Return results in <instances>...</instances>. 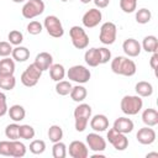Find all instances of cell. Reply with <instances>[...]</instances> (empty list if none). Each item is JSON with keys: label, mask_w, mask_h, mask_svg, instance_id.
<instances>
[{"label": "cell", "mask_w": 158, "mask_h": 158, "mask_svg": "<svg viewBox=\"0 0 158 158\" xmlns=\"http://www.w3.org/2000/svg\"><path fill=\"white\" fill-rule=\"evenodd\" d=\"M142 106H143V101L138 95H125L121 99V104H120L121 111L128 116L137 115L142 110Z\"/></svg>", "instance_id": "cell-2"}, {"label": "cell", "mask_w": 158, "mask_h": 158, "mask_svg": "<svg viewBox=\"0 0 158 158\" xmlns=\"http://www.w3.org/2000/svg\"><path fill=\"white\" fill-rule=\"evenodd\" d=\"M93 1H94L95 6L99 9H104V7L109 6V4H110V0H93Z\"/></svg>", "instance_id": "cell-45"}, {"label": "cell", "mask_w": 158, "mask_h": 158, "mask_svg": "<svg viewBox=\"0 0 158 158\" xmlns=\"http://www.w3.org/2000/svg\"><path fill=\"white\" fill-rule=\"evenodd\" d=\"M99 49V56H100V64H105L111 59V52L110 49L105 48V47H100Z\"/></svg>", "instance_id": "cell-41"}, {"label": "cell", "mask_w": 158, "mask_h": 158, "mask_svg": "<svg viewBox=\"0 0 158 158\" xmlns=\"http://www.w3.org/2000/svg\"><path fill=\"white\" fill-rule=\"evenodd\" d=\"M107 139L117 151H125L128 147V138L126 135L117 132L115 128H110L107 131Z\"/></svg>", "instance_id": "cell-10"}, {"label": "cell", "mask_w": 158, "mask_h": 158, "mask_svg": "<svg viewBox=\"0 0 158 158\" xmlns=\"http://www.w3.org/2000/svg\"><path fill=\"white\" fill-rule=\"evenodd\" d=\"M11 56H12V59H15L16 62H26L30 58V49L20 44L12 48Z\"/></svg>", "instance_id": "cell-22"}, {"label": "cell", "mask_w": 158, "mask_h": 158, "mask_svg": "<svg viewBox=\"0 0 158 158\" xmlns=\"http://www.w3.org/2000/svg\"><path fill=\"white\" fill-rule=\"evenodd\" d=\"M86 144L93 152H102L106 149V141L96 132H91L86 136Z\"/></svg>", "instance_id": "cell-12"}, {"label": "cell", "mask_w": 158, "mask_h": 158, "mask_svg": "<svg viewBox=\"0 0 158 158\" xmlns=\"http://www.w3.org/2000/svg\"><path fill=\"white\" fill-rule=\"evenodd\" d=\"M80 1H81L83 4H89V2L91 1V0H80Z\"/></svg>", "instance_id": "cell-47"}, {"label": "cell", "mask_w": 158, "mask_h": 158, "mask_svg": "<svg viewBox=\"0 0 158 158\" xmlns=\"http://www.w3.org/2000/svg\"><path fill=\"white\" fill-rule=\"evenodd\" d=\"M7 102H6V95L4 93L0 91V117L4 116L5 114H7Z\"/></svg>", "instance_id": "cell-42"}, {"label": "cell", "mask_w": 158, "mask_h": 158, "mask_svg": "<svg viewBox=\"0 0 158 158\" xmlns=\"http://www.w3.org/2000/svg\"><path fill=\"white\" fill-rule=\"evenodd\" d=\"M16 85V79L12 75H1L0 74V89L2 90H12Z\"/></svg>", "instance_id": "cell-30"}, {"label": "cell", "mask_w": 158, "mask_h": 158, "mask_svg": "<svg viewBox=\"0 0 158 158\" xmlns=\"http://www.w3.org/2000/svg\"><path fill=\"white\" fill-rule=\"evenodd\" d=\"M90 127L95 132H104L109 127V118L105 115H102V114H98V115H95V116L91 117V120H90Z\"/></svg>", "instance_id": "cell-17"}, {"label": "cell", "mask_w": 158, "mask_h": 158, "mask_svg": "<svg viewBox=\"0 0 158 158\" xmlns=\"http://www.w3.org/2000/svg\"><path fill=\"white\" fill-rule=\"evenodd\" d=\"M63 137V130L60 126L58 125H52L49 128H48V138L51 142L56 143V142H59Z\"/></svg>", "instance_id": "cell-29"}, {"label": "cell", "mask_w": 158, "mask_h": 158, "mask_svg": "<svg viewBox=\"0 0 158 158\" xmlns=\"http://www.w3.org/2000/svg\"><path fill=\"white\" fill-rule=\"evenodd\" d=\"M44 11V2L43 0H27L26 4L22 6V16L25 19H35L43 14Z\"/></svg>", "instance_id": "cell-7"}, {"label": "cell", "mask_w": 158, "mask_h": 158, "mask_svg": "<svg viewBox=\"0 0 158 158\" xmlns=\"http://www.w3.org/2000/svg\"><path fill=\"white\" fill-rule=\"evenodd\" d=\"M33 63H35V65L38 69H41L42 72H44V70H48L49 67L53 64V57L48 52H41V53H38L36 56Z\"/></svg>", "instance_id": "cell-16"}, {"label": "cell", "mask_w": 158, "mask_h": 158, "mask_svg": "<svg viewBox=\"0 0 158 158\" xmlns=\"http://www.w3.org/2000/svg\"><path fill=\"white\" fill-rule=\"evenodd\" d=\"M91 117V106L89 104H79L74 109V120H75V130L78 132H83Z\"/></svg>", "instance_id": "cell-3"}, {"label": "cell", "mask_w": 158, "mask_h": 158, "mask_svg": "<svg viewBox=\"0 0 158 158\" xmlns=\"http://www.w3.org/2000/svg\"><path fill=\"white\" fill-rule=\"evenodd\" d=\"M0 154L10 157V141H0Z\"/></svg>", "instance_id": "cell-43"}, {"label": "cell", "mask_w": 158, "mask_h": 158, "mask_svg": "<svg viewBox=\"0 0 158 158\" xmlns=\"http://www.w3.org/2000/svg\"><path fill=\"white\" fill-rule=\"evenodd\" d=\"M15 73V62L9 57H4L0 60V74L1 75H12Z\"/></svg>", "instance_id": "cell-25"}, {"label": "cell", "mask_w": 158, "mask_h": 158, "mask_svg": "<svg viewBox=\"0 0 158 158\" xmlns=\"http://www.w3.org/2000/svg\"><path fill=\"white\" fill-rule=\"evenodd\" d=\"M156 137H157L156 131L153 128H151L149 126L139 128L136 135V138L141 144H152L156 141Z\"/></svg>", "instance_id": "cell-14"}, {"label": "cell", "mask_w": 158, "mask_h": 158, "mask_svg": "<svg viewBox=\"0 0 158 158\" xmlns=\"http://www.w3.org/2000/svg\"><path fill=\"white\" fill-rule=\"evenodd\" d=\"M43 26H44L47 33L53 38H59V37H62L64 35L63 25H62L60 20L54 15L46 16V19L43 21Z\"/></svg>", "instance_id": "cell-4"}, {"label": "cell", "mask_w": 158, "mask_h": 158, "mask_svg": "<svg viewBox=\"0 0 158 158\" xmlns=\"http://www.w3.org/2000/svg\"><path fill=\"white\" fill-rule=\"evenodd\" d=\"M146 52L148 53H156L157 52V37L153 36V35H149V36H146L142 41V46H141Z\"/></svg>", "instance_id": "cell-27"}, {"label": "cell", "mask_w": 158, "mask_h": 158, "mask_svg": "<svg viewBox=\"0 0 158 158\" xmlns=\"http://www.w3.org/2000/svg\"><path fill=\"white\" fill-rule=\"evenodd\" d=\"M35 128L30 125H20V130H19V135L20 138L22 139H32L35 137Z\"/></svg>", "instance_id": "cell-35"}, {"label": "cell", "mask_w": 158, "mask_h": 158, "mask_svg": "<svg viewBox=\"0 0 158 158\" xmlns=\"http://www.w3.org/2000/svg\"><path fill=\"white\" fill-rule=\"evenodd\" d=\"M69 156L72 158H86L89 156L88 147L81 141H73L69 144Z\"/></svg>", "instance_id": "cell-13"}, {"label": "cell", "mask_w": 158, "mask_h": 158, "mask_svg": "<svg viewBox=\"0 0 158 158\" xmlns=\"http://www.w3.org/2000/svg\"><path fill=\"white\" fill-rule=\"evenodd\" d=\"M142 121L146 126L153 127L158 125V112L156 109H146L142 112Z\"/></svg>", "instance_id": "cell-19"}, {"label": "cell", "mask_w": 158, "mask_h": 158, "mask_svg": "<svg viewBox=\"0 0 158 158\" xmlns=\"http://www.w3.org/2000/svg\"><path fill=\"white\" fill-rule=\"evenodd\" d=\"M122 49H123L126 56H128V57H137V56H139L142 47H141V44H139V42L137 40L127 38L122 43Z\"/></svg>", "instance_id": "cell-15"}, {"label": "cell", "mask_w": 158, "mask_h": 158, "mask_svg": "<svg viewBox=\"0 0 158 158\" xmlns=\"http://www.w3.org/2000/svg\"><path fill=\"white\" fill-rule=\"evenodd\" d=\"M111 70L118 75L132 77L136 74L137 67L132 59H128L127 57L117 56L111 60Z\"/></svg>", "instance_id": "cell-1"}, {"label": "cell", "mask_w": 158, "mask_h": 158, "mask_svg": "<svg viewBox=\"0 0 158 158\" xmlns=\"http://www.w3.org/2000/svg\"><path fill=\"white\" fill-rule=\"evenodd\" d=\"M101 20H102L101 11L99 9H96V7H93V9H89L83 15L81 22L86 28H93V27H96L101 22Z\"/></svg>", "instance_id": "cell-11"}, {"label": "cell", "mask_w": 158, "mask_h": 158, "mask_svg": "<svg viewBox=\"0 0 158 158\" xmlns=\"http://www.w3.org/2000/svg\"><path fill=\"white\" fill-rule=\"evenodd\" d=\"M84 60L89 67H98L100 64V56L98 48H90L84 54Z\"/></svg>", "instance_id": "cell-21"}, {"label": "cell", "mask_w": 158, "mask_h": 158, "mask_svg": "<svg viewBox=\"0 0 158 158\" xmlns=\"http://www.w3.org/2000/svg\"><path fill=\"white\" fill-rule=\"evenodd\" d=\"M69 94H70V98H72L73 101L81 102V101H84V99L86 98L88 91H86V89H85L83 85H75V86L72 88V90H70Z\"/></svg>", "instance_id": "cell-28"}, {"label": "cell", "mask_w": 158, "mask_h": 158, "mask_svg": "<svg viewBox=\"0 0 158 158\" xmlns=\"http://www.w3.org/2000/svg\"><path fill=\"white\" fill-rule=\"evenodd\" d=\"M26 154V146L19 139L10 141V157L21 158Z\"/></svg>", "instance_id": "cell-20"}, {"label": "cell", "mask_w": 158, "mask_h": 158, "mask_svg": "<svg viewBox=\"0 0 158 158\" xmlns=\"http://www.w3.org/2000/svg\"><path fill=\"white\" fill-rule=\"evenodd\" d=\"M151 19H152V12L146 7H142L136 12V21L141 25L148 23L151 21Z\"/></svg>", "instance_id": "cell-31"}, {"label": "cell", "mask_w": 158, "mask_h": 158, "mask_svg": "<svg viewBox=\"0 0 158 158\" xmlns=\"http://www.w3.org/2000/svg\"><path fill=\"white\" fill-rule=\"evenodd\" d=\"M7 114H9L10 118H11L12 121H15V122H20V121H22V120L25 118V116H26V111H25V109H23L21 105H17V104L10 106V109L7 110Z\"/></svg>", "instance_id": "cell-24"}, {"label": "cell", "mask_w": 158, "mask_h": 158, "mask_svg": "<svg viewBox=\"0 0 158 158\" xmlns=\"http://www.w3.org/2000/svg\"><path fill=\"white\" fill-rule=\"evenodd\" d=\"M30 152L33 154H42L46 151V143L42 139H33L30 143Z\"/></svg>", "instance_id": "cell-36"}, {"label": "cell", "mask_w": 158, "mask_h": 158, "mask_svg": "<svg viewBox=\"0 0 158 158\" xmlns=\"http://www.w3.org/2000/svg\"><path fill=\"white\" fill-rule=\"evenodd\" d=\"M49 75L52 78V80L54 81H59V80H63L64 77H65V69L62 64L57 63V64H52L49 67Z\"/></svg>", "instance_id": "cell-26"}, {"label": "cell", "mask_w": 158, "mask_h": 158, "mask_svg": "<svg viewBox=\"0 0 158 158\" xmlns=\"http://www.w3.org/2000/svg\"><path fill=\"white\" fill-rule=\"evenodd\" d=\"M67 77L72 81H75V83H79V84H85V83L89 81V79L91 77V73L86 67L77 64V65H73L68 69Z\"/></svg>", "instance_id": "cell-6"}, {"label": "cell", "mask_w": 158, "mask_h": 158, "mask_svg": "<svg viewBox=\"0 0 158 158\" xmlns=\"http://www.w3.org/2000/svg\"><path fill=\"white\" fill-rule=\"evenodd\" d=\"M149 65L153 70L157 69V65H158V53H153V56L151 57V60H149Z\"/></svg>", "instance_id": "cell-44"}, {"label": "cell", "mask_w": 158, "mask_h": 158, "mask_svg": "<svg viewBox=\"0 0 158 158\" xmlns=\"http://www.w3.org/2000/svg\"><path fill=\"white\" fill-rule=\"evenodd\" d=\"M72 88L73 86H72L70 81H67V80H59L56 84V91H57L58 95H62V96L68 95L70 93Z\"/></svg>", "instance_id": "cell-33"}, {"label": "cell", "mask_w": 158, "mask_h": 158, "mask_svg": "<svg viewBox=\"0 0 158 158\" xmlns=\"http://www.w3.org/2000/svg\"><path fill=\"white\" fill-rule=\"evenodd\" d=\"M41 75H42V70L38 69V68L35 65V63H32V64H30V65L25 69V72L21 74V83H22L25 86H27V88L35 86V85L38 83Z\"/></svg>", "instance_id": "cell-9"}, {"label": "cell", "mask_w": 158, "mask_h": 158, "mask_svg": "<svg viewBox=\"0 0 158 158\" xmlns=\"http://www.w3.org/2000/svg\"><path fill=\"white\" fill-rule=\"evenodd\" d=\"M42 30H43V26H42V23L40 22V21H31L28 25H27V32L30 33V35H33V36H36V35H40L41 32H42Z\"/></svg>", "instance_id": "cell-39"}, {"label": "cell", "mask_w": 158, "mask_h": 158, "mask_svg": "<svg viewBox=\"0 0 158 158\" xmlns=\"http://www.w3.org/2000/svg\"><path fill=\"white\" fill-rule=\"evenodd\" d=\"M116 36H117V27L114 22L107 21V22H104L101 25L100 35H99V40L101 43L112 44L116 41Z\"/></svg>", "instance_id": "cell-8"}, {"label": "cell", "mask_w": 158, "mask_h": 158, "mask_svg": "<svg viewBox=\"0 0 158 158\" xmlns=\"http://www.w3.org/2000/svg\"><path fill=\"white\" fill-rule=\"evenodd\" d=\"M12 52V47H11V43L10 42H6V41H1L0 42V57H9Z\"/></svg>", "instance_id": "cell-40"}, {"label": "cell", "mask_w": 158, "mask_h": 158, "mask_svg": "<svg viewBox=\"0 0 158 158\" xmlns=\"http://www.w3.org/2000/svg\"><path fill=\"white\" fill-rule=\"evenodd\" d=\"M52 154L54 158H65L67 156V146L63 142H56L52 147Z\"/></svg>", "instance_id": "cell-34"}, {"label": "cell", "mask_w": 158, "mask_h": 158, "mask_svg": "<svg viewBox=\"0 0 158 158\" xmlns=\"http://www.w3.org/2000/svg\"><path fill=\"white\" fill-rule=\"evenodd\" d=\"M7 38H9V42L14 46H20L23 41V35L22 32H20L19 30H12L9 32L7 35Z\"/></svg>", "instance_id": "cell-37"}, {"label": "cell", "mask_w": 158, "mask_h": 158, "mask_svg": "<svg viewBox=\"0 0 158 158\" xmlns=\"http://www.w3.org/2000/svg\"><path fill=\"white\" fill-rule=\"evenodd\" d=\"M133 126L135 125H133V121L131 118H128V117H118V118L115 120L112 128H115L117 132H121V133L126 135V133L132 132Z\"/></svg>", "instance_id": "cell-18"}, {"label": "cell", "mask_w": 158, "mask_h": 158, "mask_svg": "<svg viewBox=\"0 0 158 158\" xmlns=\"http://www.w3.org/2000/svg\"><path fill=\"white\" fill-rule=\"evenodd\" d=\"M60 1H63V2H65V1H68V0H60Z\"/></svg>", "instance_id": "cell-49"}, {"label": "cell", "mask_w": 158, "mask_h": 158, "mask_svg": "<svg viewBox=\"0 0 158 158\" xmlns=\"http://www.w3.org/2000/svg\"><path fill=\"white\" fill-rule=\"evenodd\" d=\"M69 36L72 40L73 46L77 49H84L89 46V36L86 35L85 30L80 26H73L69 30Z\"/></svg>", "instance_id": "cell-5"}, {"label": "cell", "mask_w": 158, "mask_h": 158, "mask_svg": "<svg viewBox=\"0 0 158 158\" xmlns=\"http://www.w3.org/2000/svg\"><path fill=\"white\" fill-rule=\"evenodd\" d=\"M147 157H158V153H156V152L154 153H148Z\"/></svg>", "instance_id": "cell-46"}, {"label": "cell", "mask_w": 158, "mask_h": 158, "mask_svg": "<svg viewBox=\"0 0 158 158\" xmlns=\"http://www.w3.org/2000/svg\"><path fill=\"white\" fill-rule=\"evenodd\" d=\"M120 7L123 12L131 14L136 10L137 7V1L136 0H120Z\"/></svg>", "instance_id": "cell-38"}, {"label": "cell", "mask_w": 158, "mask_h": 158, "mask_svg": "<svg viewBox=\"0 0 158 158\" xmlns=\"http://www.w3.org/2000/svg\"><path fill=\"white\" fill-rule=\"evenodd\" d=\"M136 1H137V0H136Z\"/></svg>", "instance_id": "cell-50"}, {"label": "cell", "mask_w": 158, "mask_h": 158, "mask_svg": "<svg viewBox=\"0 0 158 158\" xmlns=\"http://www.w3.org/2000/svg\"><path fill=\"white\" fill-rule=\"evenodd\" d=\"M19 130H20V125H17L16 122H15V123H10V125H7L6 128H5V136H6L10 141L19 139V138H20Z\"/></svg>", "instance_id": "cell-32"}, {"label": "cell", "mask_w": 158, "mask_h": 158, "mask_svg": "<svg viewBox=\"0 0 158 158\" xmlns=\"http://www.w3.org/2000/svg\"><path fill=\"white\" fill-rule=\"evenodd\" d=\"M135 90L137 93L138 96L141 98H147V96H151L153 94V86L151 83L148 81H144V80H141L136 84L135 86Z\"/></svg>", "instance_id": "cell-23"}, {"label": "cell", "mask_w": 158, "mask_h": 158, "mask_svg": "<svg viewBox=\"0 0 158 158\" xmlns=\"http://www.w3.org/2000/svg\"><path fill=\"white\" fill-rule=\"evenodd\" d=\"M14 2H16V4H20V2H23L25 0H12Z\"/></svg>", "instance_id": "cell-48"}]
</instances>
